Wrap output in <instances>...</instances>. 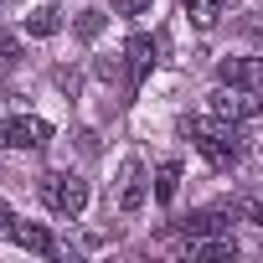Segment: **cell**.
Segmentation results:
<instances>
[{
    "mask_svg": "<svg viewBox=\"0 0 263 263\" xmlns=\"http://www.w3.org/2000/svg\"><path fill=\"white\" fill-rule=\"evenodd\" d=\"M57 31H62V11L57 6H36L26 16V36H57Z\"/></svg>",
    "mask_w": 263,
    "mask_h": 263,
    "instance_id": "8fae6325",
    "label": "cell"
},
{
    "mask_svg": "<svg viewBox=\"0 0 263 263\" xmlns=\"http://www.w3.org/2000/svg\"><path fill=\"white\" fill-rule=\"evenodd\" d=\"M114 11H119V16H145L150 0H114Z\"/></svg>",
    "mask_w": 263,
    "mask_h": 263,
    "instance_id": "2e32d148",
    "label": "cell"
},
{
    "mask_svg": "<svg viewBox=\"0 0 263 263\" xmlns=\"http://www.w3.org/2000/svg\"><path fill=\"white\" fill-rule=\"evenodd\" d=\"M181 135L212 160V165H232L242 160V135H237V124L212 114V119H181Z\"/></svg>",
    "mask_w": 263,
    "mask_h": 263,
    "instance_id": "6da1fadb",
    "label": "cell"
},
{
    "mask_svg": "<svg viewBox=\"0 0 263 263\" xmlns=\"http://www.w3.org/2000/svg\"><path fill=\"white\" fill-rule=\"evenodd\" d=\"M150 196V181H145V165H129L124 171V186H119V212H140Z\"/></svg>",
    "mask_w": 263,
    "mask_h": 263,
    "instance_id": "9c48e42d",
    "label": "cell"
},
{
    "mask_svg": "<svg viewBox=\"0 0 263 263\" xmlns=\"http://www.w3.org/2000/svg\"><path fill=\"white\" fill-rule=\"evenodd\" d=\"M11 242L16 248H26V253H36V258H57V237L42 227V222H11Z\"/></svg>",
    "mask_w": 263,
    "mask_h": 263,
    "instance_id": "8992f818",
    "label": "cell"
},
{
    "mask_svg": "<svg viewBox=\"0 0 263 263\" xmlns=\"http://www.w3.org/2000/svg\"><path fill=\"white\" fill-rule=\"evenodd\" d=\"M212 114H222V119L242 124V119H258V114H263V98H258V88H237V83H222V88L212 93Z\"/></svg>",
    "mask_w": 263,
    "mask_h": 263,
    "instance_id": "3957f363",
    "label": "cell"
},
{
    "mask_svg": "<svg viewBox=\"0 0 263 263\" xmlns=\"http://www.w3.org/2000/svg\"><path fill=\"white\" fill-rule=\"evenodd\" d=\"M124 67H129V93H135L150 78V67H155V42L150 36H129L124 42Z\"/></svg>",
    "mask_w": 263,
    "mask_h": 263,
    "instance_id": "5b68a950",
    "label": "cell"
},
{
    "mask_svg": "<svg viewBox=\"0 0 263 263\" xmlns=\"http://www.w3.org/2000/svg\"><path fill=\"white\" fill-rule=\"evenodd\" d=\"M217 78L263 93V57H222V62H217Z\"/></svg>",
    "mask_w": 263,
    "mask_h": 263,
    "instance_id": "52a82bcc",
    "label": "cell"
},
{
    "mask_svg": "<svg viewBox=\"0 0 263 263\" xmlns=\"http://www.w3.org/2000/svg\"><path fill=\"white\" fill-rule=\"evenodd\" d=\"M217 232H232L227 212H217V206H206V212H191V217L181 222V242H191V237H217ZM181 242H176V248H181Z\"/></svg>",
    "mask_w": 263,
    "mask_h": 263,
    "instance_id": "ba28073f",
    "label": "cell"
},
{
    "mask_svg": "<svg viewBox=\"0 0 263 263\" xmlns=\"http://www.w3.org/2000/svg\"><path fill=\"white\" fill-rule=\"evenodd\" d=\"M181 11H186L201 31H212V26L227 16V0H181Z\"/></svg>",
    "mask_w": 263,
    "mask_h": 263,
    "instance_id": "30bf717a",
    "label": "cell"
},
{
    "mask_svg": "<svg viewBox=\"0 0 263 263\" xmlns=\"http://www.w3.org/2000/svg\"><path fill=\"white\" fill-rule=\"evenodd\" d=\"M0 129H6V145H11V150H42V145L52 140V124L36 119V114H16L11 124H0Z\"/></svg>",
    "mask_w": 263,
    "mask_h": 263,
    "instance_id": "277c9868",
    "label": "cell"
},
{
    "mask_svg": "<svg viewBox=\"0 0 263 263\" xmlns=\"http://www.w3.org/2000/svg\"><path fill=\"white\" fill-rule=\"evenodd\" d=\"M232 212H237L242 222L263 227V191H253V196H237V201H232Z\"/></svg>",
    "mask_w": 263,
    "mask_h": 263,
    "instance_id": "5bb4252c",
    "label": "cell"
},
{
    "mask_svg": "<svg viewBox=\"0 0 263 263\" xmlns=\"http://www.w3.org/2000/svg\"><path fill=\"white\" fill-rule=\"evenodd\" d=\"M42 201H47L57 217H83V206H88V181L72 176V171H47V176H42Z\"/></svg>",
    "mask_w": 263,
    "mask_h": 263,
    "instance_id": "7a4b0ae2",
    "label": "cell"
},
{
    "mask_svg": "<svg viewBox=\"0 0 263 263\" xmlns=\"http://www.w3.org/2000/svg\"><path fill=\"white\" fill-rule=\"evenodd\" d=\"M16 62H21V36L16 31H0V78L16 72Z\"/></svg>",
    "mask_w": 263,
    "mask_h": 263,
    "instance_id": "4fadbf2b",
    "label": "cell"
},
{
    "mask_svg": "<svg viewBox=\"0 0 263 263\" xmlns=\"http://www.w3.org/2000/svg\"><path fill=\"white\" fill-rule=\"evenodd\" d=\"M176 186H181V165H176V160H165V165L155 171V201H171V196H176Z\"/></svg>",
    "mask_w": 263,
    "mask_h": 263,
    "instance_id": "7c38bea8",
    "label": "cell"
},
{
    "mask_svg": "<svg viewBox=\"0 0 263 263\" xmlns=\"http://www.w3.org/2000/svg\"><path fill=\"white\" fill-rule=\"evenodd\" d=\"M11 222H16V212H11L6 201H0V227H6V232H11Z\"/></svg>",
    "mask_w": 263,
    "mask_h": 263,
    "instance_id": "ac0fdd59",
    "label": "cell"
},
{
    "mask_svg": "<svg viewBox=\"0 0 263 263\" xmlns=\"http://www.w3.org/2000/svg\"><path fill=\"white\" fill-rule=\"evenodd\" d=\"M248 36H253V42H263V11H258V16L248 21Z\"/></svg>",
    "mask_w": 263,
    "mask_h": 263,
    "instance_id": "e0dca14e",
    "label": "cell"
},
{
    "mask_svg": "<svg viewBox=\"0 0 263 263\" xmlns=\"http://www.w3.org/2000/svg\"><path fill=\"white\" fill-rule=\"evenodd\" d=\"M72 31H78L83 42H93V36L103 31V11H78V21H72Z\"/></svg>",
    "mask_w": 263,
    "mask_h": 263,
    "instance_id": "9a60e30c",
    "label": "cell"
}]
</instances>
